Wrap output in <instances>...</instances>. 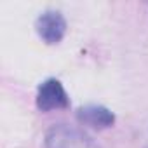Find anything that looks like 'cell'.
<instances>
[{
    "label": "cell",
    "mask_w": 148,
    "mask_h": 148,
    "mask_svg": "<svg viewBox=\"0 0 148 148\" xmlns=\"http://www.w3.org/2000/svg\"><path fill=\"white\" fill-rule=\"evenodd\" d=\"M45 148H99L87 134L68 125L52 127L45 139Z\"/></svg>",
    "instance_id": "obj_1"
},
{
    "label": "cell",
    "mask_w": 148,
    "mask_h": 148,
    "mask_svg": "<svg viewBox=\"0 0 148 148\" xmlns=\"http://www.w3.org/2000/svg\"><path fill=\"white\" fill-rule=\"evenodd\" d=\"M37 106L42 112H51V110H61L70 106V98L61 86L59 80L56 79H47L38 86L37 91Z\"/></svg>",
    "instance_id": "obj_2"
},
{
    "label": "cell",
    "mask_w": 148,
    "mask_h": 148,
    "mask_svg": "<svg viewBox=\"0 0 148 148\" xmlns=\"http://www.w3.org/2000/svg\"><path fill=\"white\" fill-rule=\"evenodd\" d=\"M38 37L45 44H58L66 33V21L58 11H47L35 23Z\"/></svg>",
    "instance_id": "obj_3"
},
{
    "label": "cell",
    "mask_w": 148,
    "mask_h": 148,
    "mask_svg": "<svg viewBox=\"0 0 148 148\" xmlns=\"http://www.w3.org/2000/svg\"><path fill=\"white\" fill-rule=\"evenodd\" d=\"M77 119H79V122H82L86 125H91V127H96V129L112 127L113 122H115V115L108 108L99 106V105H89V106L79 108Z\"/></svg>",
    "instance_id": "obj_4"
}]
</instances>
